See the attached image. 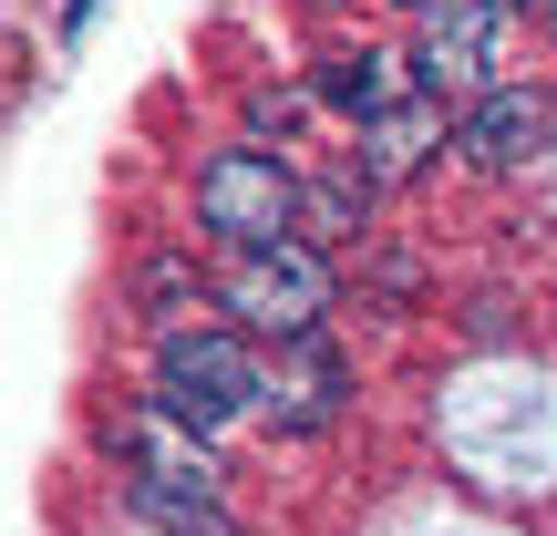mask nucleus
I'll use <instances>...</instances> for the list:
<instances>
[{"label":"nucleus","instance_id":"obj_1","mask_svg":"<svg viewBox=\"0 0 557 536\" xmlns=\"http://www.w3.org/2000/svg\"><path fill=\"white\" fill-rule=\"evenodd\" d=\"M259 392H269V372L248 361L238 331H165L156 340V413H176L186 434H227Z\"/></svg>","mask_w":557,"mask_h":536},{"label":"nucleus","instance_id":"obj_2","mask_svg":"<svg viewBox=\"0 0 557 536\" xmlns=\"http://www.w3.org/2000/svg\"><path fill=\"white\" fill-rule=\"evenodd\" d=\"M197 217L227 248H278V238H310V186L278 155H259V145H218L197 176Z\"/></svg>","mask_w":557,"mask_h":536},{"label":"nucleus","instance_id":"obj_3","mask_svg":"<svg viewBox=\"0 0 557 536\" xmlns=\"http://www.w3.org/2000/svg\"><path fill=\"white\" fill-rule=\"evenodd\" d=\"M227 310L289 351V340H310V331H320V310H331V259H320L310 238L238 248V259H227Z\"/></svg>","mask_w":557,"mask_h":536},{"label":"nucleus","instance_id":"obj_4","mask_svg":"<svg viewBox=\"0 0 557 536\" xmlns=\"http://www.w3.org/2000/svg\"><path fill=\"white\" fill-rule=\"evenodd\" d=\"M496 32H506V0H444L434 32H423V94L434 103H485L496 94Z\"/></svg>","mask_w":557,"mask_h":536},{"label":"nucleus","instance_id":"obj_5","mask_svg":"<svg viewBox=\"0 0 557 536\" xmlns=\"http://www.w3.org/2000/svg\"><path fill=\"white\" fill-rule=\"evenodd\" d=\"M537 135H547V94H527V83H496L485 103H465V114H455L465 165H485V176L527 165V155H537Z\"/></svg>","mask_w":557,"mask_h":536},{"label":"nucleus","instance_id":"obj_6","mask_svg":"<svg viewBox=\"0 0 557 536\" xmlns=\"http://www.w3.org/2000/svg\"><path fill=\"white\" fill-rule=\"evenodd\" d=\"M320 94H331L351 124H382V114H403V103H423V62L413 52H331Z\"/></svg>","mask_w":557,"mask_h":536},{"label":"nucleus","instance_id":"obj_7","mask_svg":"<svg viewBox=\"0 0 557 536\" xmlns=\"http://www.w3.org/2000/svg\"><path fill=\"white\" fill-rule=\"evenodd\" d=\"M269 413H278V434H320V423L341 413V351H331L320 331L278 351V372H269Z\"/></svg>","mask_w":557,"mask_h":536},{"label":"nucleus","instance_id":"obj_8","mask_svg":"<svg viewBox=\"0 0 557 536\" xmlns=\"http://www.w3.org/2000/svg\"><path fill=\"white\" fill-rule=\"evenodd\" d=\"M124 496H135V516L165 526V536H238V516L218 506V485H197V475H124Z\"/></svg>","mask_w":557,"mask_h":536},{"label":"nucleus","instance_id":"obj_9","mask_svg":"<svg viewBox=\"0 0 557 536\" xmlns=\"http://www.w3.org/2000/svg\"><path fill=\"white\" fill-rule=\"evenodd\" d=\"M434 135H444V103L423 94V103H403V114H382V124H361V165H372V176L393 186V176H413V165L434 155Z\"/></svg>","mask_w":557,"mask_h":536},{"label":"nucleus","instance_id":"obj_10","mask_svg":"<svg viewBox=\"0 0 557 536\" xmlns=\"http://www.w3.org/2000/svg\"><path fill=\"white\" fill-rule=\"evenodd\" d=\"M372 197H382V176L372 165H331V176H310V238H351L361 217H372Z\"/></svg>","mask_w":557,"mask_h":536},{"label":"nucleus","instance_id":"obj_11","mask_svg":"<svg viewBox=\"0 0 557 536\" xmlns=\"http://www.w3.org/2000/svg\"><path fill=\"white\" fill-rule=\"evenodd\" d=\"M145 299H156L165 331H186V310H197V278H186L176 259H145Z\"/></svg>","mask_w":557,"mask_h":536},{"label":"nucleus","instance_id":"obj_12","mask_svg":"<svg viewBox=\"0 0 557 536\" xmlns=\"http://www.w3.org/2000/svg\"><path fill=\"white\" fill-rule=\"evenodd\" d=\"M506 11H537V21H547V11H557V0H506Z\"/></svg>","mask_w":557,"mask_h":536}]
</instances>
